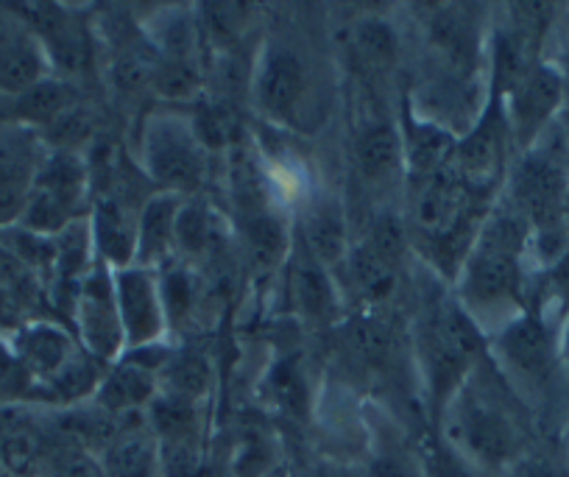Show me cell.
I'll list each match as a JSON object with an SVG mask.
<instances>
[{"mask_svg": "<svg viewBox=\"0 0 569 477\" xmlns=\"http://www.w3.org/2000/svg\"><path fill=\"white\" fill-rule=\"evenodd\" d=\"M162 380V394H171V397L188 399V403L199 405L201 399L210 394L212 386V369L207 364L204 355L199 352H179L166 360L160 371Z\"/></svg>", "mask_w": 569, "mask_h": 477, "instance_id": "cell-23", "label": "cell"}, {"mask_svg": "<svg viewBox=\"0 0 569 477\" xmlns=\"http://www.w3.org/2000/svg\"><path fill=\"white\" fill-rule=\"evenodd\" d=\"M53 73L40 37L20 18L0 20V98L26 96Z\"/></svg>", "mask_w": 569, "mask_h": 477, "instance_id": "cell-12", "label": "cell"}, {"mask_svg": "<svg viewBox=\"0 0 569 477\" xmlns=\"http://www.w3.org/2000/svg\"><path fill=\"white\" fill-rule=\"evenodd\" d=\"M563 92H567V87H563L561 70L539 59L500 98L508 131H511V142L519 153L528 151L533 142H539L556 126V115L563 103Z\"/></svg>", "mask_w": 569, "mask_h": 477, "instance_id": "cell-7", "label": "cell"}, {"mask_svg": "<svg viewBox=\"0 0 569 477\" xmlns=\"http://www.w3.org/2000/svg\"><path fill=\"white\" fill-rule=\"evenodd\" d=\"M483 349V332L456 299L439 301L416 327V360L430 391V403L447 408L458 388L469 380Z\"/></svg>", "mask_w": 569, "mask_h": 477, "instance_id": "cell-3", "label": "cell"}, {"mask_svg": "<svg viewBox=\"0 0 569 477\" xmlns=\"http://www.w3.org/2000/svg\"><path fill=\"white\" fill-rule=\"evenodd\" d=\"M182 201V196L162 193V190L142 201L137 212L134 266L154 268V271L168 266L177 249V218Z\"/></svg>", "mask_w": 569, "mask_h": 477, "instance_id": "cell-16", "label": "cell"}, {"mask_svg": "<svg viewBox=\"0 0 569 477\" xmlns=\"http://www.w3.org/2000/svg\"><path fill=\"white\" fill-rule=\"evenodd\" d=\"M196 12L201 14L199 23L204 26V34L218 48H229L238 42V37H243L251 7L249 3H204Z\"/></svg>", "mask_w": 569, "mask_h": 477, "instance_id": "cell-27", "label": "cell"}, {"mask_svg": "<svg viewBox=\"0 0 569 477\" xmlns=\"http://www.w3.org/2000/svg\"><path fill=\"white\" fill-rule=\"evenodd\" d=\"M567 447H569V436H567Z\"/></svg>", "mask_w": 569, "mask_h": 477, "instance_id": "cell-32", "label": "cell"}, {"mask_svg": "<svg viewBox=\"0 0 569 477\" xmlns=\"http://www.w3.org/2000/svg\"><path fill=\"white\" fill-rule=\"evenodd\" d=\"M352 53L360 62V68L369 73L380 76L397 64L399 59V37L386 20L366 18L352 26Z\"/></svg>", "mask_w": 569, "mask_h": 477, "instance_id": "cell-22", "label": "cell"}, {"mask_svg": "<svg viewBox=\"0 0 569 477\" xmlns=\"http://www.w3.org/2000/svg\"><path fill=\"white\" fill-rule=\"evenodd\" d=\"M114 299L123 321L126 349H142L162 344L168 332V312L162 301L160 271L142 266H126L112 271Z\"/></svg>", "mask_w": 569, "mask_h": 477, "instance_id": "cell-10", "label": "cell"}, {"mask_svg": "<svg viewBox=\"0 0 569 477\" xmlns=\"http://www.w3.org/2000/svg\"><path fill=\"white\" fill-rule=\"evenodd\" d=\"M369 477H416V475L410 471V466L405 464L399 455H380V458L371 464Z\"/></svg>", "mask_w": 569, "mask_h": 477, "instance_id": "cell-29", "label": "cell"}, {"mask_svg": "<svg viewBox=\"0 0 569 477\" xmlns=\"http://www.w3.org/2000/svg\"><path fill=\"white\" fill-rule=\"evenodd\" d=\"M291 294L299 310L310 321H332L338 305H341V296H338L336 282L330 277V268L313 260L305 249L291 262Z\"/></svg>", "mask_w": 569, "mask_h": 477, "instance_id": "cell-19", "label": "cell"}, {"mask_svg": "<svg viewBox=\"0 0 569 477\" xmlns=\"http://www.w3.org/2000/svg\"><path fill=\"white\" fill-rule=\"evenodd\" d=\"M522 477H569V469H561L550 460H530L522 466Z\"/></svg>", "mask_w": 569, "mask_h": 477, "instance_id": "cell-30", "label": "cell"}, {"mask_svg": "<svg viewBox=\"0 0 569 477\" xmlns=\"http://www.w3.org/2000/svg\"><path fill=\"white\" fill-rule=\"evenodd\" d=\"M184 255L190 260H201V257L216 251V218H212L210 207L204 201L184 199L179 207L177 218V249L173 255Z\"/></svg>", "mask_w": 569, "mask_h": 477, "instance_id": "cell-25", "label": "cell"}, {"mask_svg": "<svg viewBox=\"0 0 569 477\" xmlns=\"http://www.w3.org/2000/svg\"><path fill=\"white\" fill-rule=\"evenodd\" d=\"M528 255L530 223L508 199L495 201L456 277V301L483 336L491 338L528 310L525 305Z\"/></svg>", "mask_w": 569, "mask_h": 477, "instance_id": "cell-1", "label": "cell"}, {"mask_svg": "<svg viewBox=\"0 0 569 477\" xmlns=\"http://www.w3.org/2000/svg\"><path fill=\"white\" fill-rule=\"evenodd\" d=\"M42 157L46 153L31 129H9L0 135V229L18 227L23 218Z\"/></svg>", "mask_w": 569, "mask_h": 477, "instance_id": "cell-13", "label": "cell"}, {"mask_svg": "<svg viewBox=\"0 0 569 477\" xmlns=\"http://www.w3.org/2000/svg\"><path fill=\"white\" fill-rule=\"evenodd\" d=\"M511 148V131H508L500 98L489 96V103H486L478 123L456 142L452 166H456V173L461 177V182L472 193L486 199V196L495 193V188L506 177L508 151Z\"/></svg>", "mask_w": 569, "mask_h": 477, "instance_id": "cell-9", "label": "cell"}, {"mask_svg": "<svg viewBox=\"0 0 569 477\" xmlns=\"http://www.w3.org/2000/svg\"><path fill=\"white\" fill-rule=\"evenodd\" d=\"M9 352L29 380L46 386L79 358L81 347L64 327L51 321H31L14 332Z\"/></svg>", "mask_w": 569, "mask_h": 477, "instance_id": "cell-14", "label": "cell"}, {"mask_svg": "<svg viewBox=\"0 0 569 477\" xmlns=\"http://www.w3.org/2000/svg\"><path fill=\"white\" fill-rule=\"evenodd\" d=\"M347 344L349 352H355V358L375 366V369L388 364L393 352L391 327L380 321V318H360L358 325H352V330H349Z\"/></svg>", "mask_w": 569, "mask_h": 477, "instance_id": "cell-26", "label": "cell"}, {"mask_svg": "<svg viewBox=\"0 0 569 477\" xmlns=\"http://www.w3.org/2000/svg\"><path fill=\"white\" fill-rule=\"evenodd\" d=\"M288 477H352V471L343 469V466L319 464V466H305V469L293 471V475Z\"/></svg>", "mask_w": 569, "mask_h": 477, "instance_id": "cell-31", "label": "cell"}, {"mask_svg": "<svg viewBox=\"0 0 569 477\" xmlns=\"http://www.w3.org/2000/svg\"><path fill=\"white\" fill-rule=\"evenodd\" d=\"M137 212H131L129 207L120 199H114V196L96 199L87 223H90L92 249H96L101 266L112 268V271L134 266Z\"/></svg>", "mask_w": 569, "mask_h": 477, "instance_id": "cell-15", "label": "cell"}, {"mask_svg": "<svg viewBox=\"0 0 569 477\" xmlns=\"http://www.w3.org/2000/svg\"><path fill=\"white\" fill-rule=\"evenodd\" d=\"M251 90L260 112L273 123H293L308 98L310 79L305 59L288 46H266L251 73Z\"/></svg>", "mask_w": 569, "mask_h": 477, "instance_id": "cell-11", "label": "cell"}, {"mask_svg": "<svg viewBox=\"0 0 569 477\" xmlns=\"http://www.w3.org/2000/svg\"><path fill=\"white\" fill-rule=\"evenodd\" d=\"M425 477H475V469L447 441L427 444L421 458Z\"/></svg>", "mask_w": 569, "mask_h": 477, "instance_id": "cell-28", "label": "cell"}, {"mask_svg": "<svg viewBox=\"0 0 569 477\" xmlns=\"http://www.w3.org/2000/svg\"><path fill=\"white\" fill-rule=\"evenodd\" d=\"M355 166H358L360 177L371 185H386L399 171H405L399 126L386 123V120L366 126L355 137Z\"/></svg>", "mask_w": 569, "mask_h": 477, "instance_id": "cell-18", "label": "cell"}, {"mask_svg": "<svg viewBox=\"0 0 569 477\" xmlns=\"http://www.w3.org/2000/svg\"><path fill=\"white\" fill-rule=\"evenodd\" d=\"M441 419H445V441L472 469L500 471L519 464L522 433L517 421L506 405L497 403L491 394H483L472 375L441 410Z\"/></svg>", "mask_w": 569, "mask_h": 477, "instance_id": "cell-2", "label": "cell"}, {"mask_svg": "<svg viewBox=\"0 0 569 477\" xmlns=\"http://www.w3.org/2000/svg\"><path fill=\"white\" fill-rule=\"evenodd\" d=\"M103 477H162L154 433H123L101 455Z\"/></svg>", "mask_w": 569, "mask_h": 477, "instance_id": "cell-21", "label": "cell"}, {"mask_svg": "<svg viewBox=\"0 0 569 477\" xmlns=\"http://www.w3.org/2000/svg\"><path fill=\"white\" fill-rule=\"evenodd\" d=\"M240 221H243L246 251L254 260V266L268 268L282 260L284 249H288V238H284L282 221H279L271 207L240 212Z\"/></svg>", "mask_w": 569, "mask_h": 477, "instance_id": "cell-24", "label": "cell"}, {"mask_svg": "<svg viewBox=\"0 0 569 477\" xmlns=\"http://www.w3.org/2000/svg\"><path fill=\"white\" fill-rule=\"evenodd\" d=\"M341 266H347L349 285H352L355 296L363 299L366 305H382V301L391 299L393 290H397L399 262L388 260L386 255H380V251L371 244H366V240L349 246V255Z\"/></svg>", "mask_w": 569, "mask_h": 477, "instance_id": "cell-20", "label": "cell"}, {"mask_svg": "<svg viewBox=\"0 0 569 477\" xmlns=\"http://www.w3.org/2000/svg\"><path fill=\"white\" fill-rule=\"evenodd\" d=\"M302 249L325 268L341 266L349 255V227L341 201L332 196H319L308 201L302 221Z\"/></svg>", "mask_w": 569, "mask_h": 477, "instance_id": "cell-17", "label": "cell"}, {"mask_svg": "<svg viewBox=\"0 0 569 477\" xmlns=\"http://www.w3.org/2000/svg\"><path fill=\"white\" fill-rule=\"evenodd\" d=\"M489 349L502 380L528 399L550 388L561 364L558 332L552 330L545 312L525 310L511 325L489 338Z\"/></svg>", "mask_w": 569, "mask_h": 477, "instance_id": "cell-6", "label": "cell"}, {"mask_svg": "<svg viewBox=\"0 0 569 477\" xmlns=\"http://www.w3.org/2000/svg\"><path fill=\"white\" fill-rule=\"evenodd\" d=\"M87 193H90V173L84 159L68 148L48 151L34 173L18 227L40 238H57L73 223L84 221Z\"/></svg>", "mask_w": 569, "mask_h": 477, "instance_id": "cell-5", "label": "cell"}, {"mask_svg": "<svg viewBox=\"0 0 569 477\" xmlns=\"http://www.w3.org/2000/svg\"><path fill=\"white\" fill-rule=\"evenodd\" d=\"M140 166L162 193L193 196L207 179V146L193 118L179 112H154L140 135Z\"/></svg>", "mask_w": 569, "mask_h": 477, "instance_id": "cell-4", "label": "cell"}, {"mask_svg": "<svg viewBox=\"0 0 569 477\" xmlns=\"http://www.w3.org/2000/svg\"><path fill=\"white\" fill-rule=\"evenodd\" d=\"M73 318L79 347L90 358L109 366L123 358L126 336L118 299H114L112 268L92 266V271L81 279L79 290H76Z\"/></svg>", "mask_w": 569, "mask_h": 477, "instance_id": "cell-8", "label": "cell"}]
</instances>
